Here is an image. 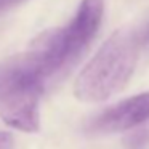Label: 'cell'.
<instances>
[{"label": "cell", "instance_id": "obj_7", "mask_svg": "<svg viewBox=\"0 0 149 149\" xmlns=\"http://www.w3.org/2000/svg\"><path fill=\"white\" fill-rule=\"evenodd\" d=\"M139 29H141V36H143V40H144V45H148L149 43V21L146 24H143V26H139Z\"/></svg>", "mask_w": 149, "mask_h": 149}, {"label": "cell", "instance_id": "obj_3", "mask_svg": "<svg viewBox=\"0 0 149 149\" xmlns=\"http://www.w3.org/2000/svg\"><path fill=\"white\" fill-rule=\"evenodd\" d=\"M104 15V0H82L74 18L63 27L64 43L72 64L87 50L96 36Z\"/></svg>", "mask_w": 149, "mask_h": 149}, {"label": "cell", "instance_id": "obj_5", "mask_svg": "<svg viewBox=\"0 0 149 149\" xmlns=\"http://www.w3.org/2000/svg\"><path fill=\"white\" fill-rule=\"evenodd\" d=\"M0 149H15V138L10 132L0 130Z\"/></svg>", "mask_w": 149, "mask_h": 149}, {"label": "cell", "instance_id": "obj_1", "mask_svg": "<svg viewBox=\"0 0 149 149\" xmlns=\"http://www.w3.org/2000/svg\"><path fill=\"white\" fill-rule=\"evenodd\" d=\"M144 40L139 27L116 31L98 48L74 82V96L84 103H101L130 80Z\"/></svg>", "mask_w": 149, "mask_h": 149}, {"label": "cell", "instance_id": "obj_4", "mask_svg": "<svg viewBox=\"0 0 149 149\" xmlns=\"http://www.w3.org/2000/svg\"><path fill=\"white\" fill-rule=\"evenodd\" d=\"M149 120V93H141L127 98L98 114L90 123L91 133H117Z\"/></svg>", "mask_w": 149, "mask_h": 149}, {"label": "cell", "instance_id": "obj_2", "mask_svg": "<svg viewBox=\"0 0 149 149\" xmlns=\"http://www.w3.org/2000/svg\"><path fill=\"white\" fill-rule=\"evenodd\" d=\"M47 77L27 50L0 61V119L24 133L40 130V98Z\"/></svg>", "mask_w": 149, "mask_h": 149}, {"label": "cell", "instance_id": "obj_6", "mask_svg": "<svg viewBox=\"0 0 149 149\" xmlns=\"http://www.w3.org/2000/svg\"><path fill=\"white\" fill-rule=\"evenodd\" d=\"M21 2H23V0H0V10H7V8L16 7Z\"/></svg>", "mask_w": 149, "mask_h": 149}]
</instances>
